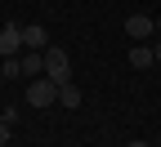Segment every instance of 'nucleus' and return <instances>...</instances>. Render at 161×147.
<instances>
[{
    "label": "nucleus",
    "instance_id": "nucleus-1",
    "mask_svg": "<svg viewBox=\"0 0 161 147\" xmlns=\"http://www.w3.org/2000/svg\"><path fill=\"white\" fill-rule=\"evenodd\" d=\"M45 76L54 80V85H67V80H72V58H67V49H58V45L45 49Z\"/></svg>",
    "mask_w": 161,
    "mask_h": 147
},
{
    "label": "nucleus",
    "instance_id": "nucleus-2",
    "mask_svg": "<svg viewBox=\"0 0 161 147\" xmlns=\"http://www.w3.org/2000/svg\"><path fill=\"white\" fill-rule=\"evenodd\" d=\"M27 102H31V107H54V102H58V85L49 76H36L27 85Z\"/></svg>",
    "mask_w": 161,
    "mask_h": 147
},
{
    "label": "nucleus",
    "instance_id": "nucleus-3",
    "mask_svg": "<svg viewBox=\"0 0 161 147\" xmlns=\"http://www.w3.org/2000/svg\"><path fill=\"white\" fill-rule=\"evenodd\" d=\"M23 49H27L23 45V27H18V23H5V27H0V54H5V58H18Z\"/></svg>",
    "mask_w": 161,
    "mask_h": 147
},
{
    "label": "nucleus",
    "instance_id": "nucleus-4",
    "mask_svg": "<svg viewBox=\"0 0 161 147\" xmlns=\"http://www.w3.org/2000/svg\"><path fill=\"white\" fill-rule=\"evenodd\" d=\"M125 36H134V45H143L148 36H157V18H148V13H130V18H125Z\"/></svg>",
    "mask_w": 161,
    "mask_h": 147
},
{
    "label": "nucleus",
    "instance_id": "nucleus-5",
    "mask_svg": "<svg viewBox=\"0 0 161 147\" xmlns=\"http://www.w3.org/2000/svg\"><path fill=\"white\" fill-rule=\"evenodd\" d=\"M23 45H27V49H49V31L40 27V23L23 27Z\"/></svg>",
    "mask_w": 161,
    "mask_h": 147
},
{
    "label": "nucleus",
    "instance_id": "nucleus-6",
    "mask_svg": "<svg viewBox=\"0 0 161 147\" xmlns=\"http://www.w3.org/2000/svg\"><path fill=\"white\" fill-rule=\"evenodd\" d=\"M152 62H157V58H152V45H130V67H134V71H148Z\"/></svg>",
    "mask_w": 161,
    "mask_h": 147
},
{
    "label": "nucleus",
    "instance_id": "nucleus-7",
    "mask_svg": "<svg viewBox=\"0 0 161 147\" xmlns=\"http://www.w3.org/2000/svg\"><path fill=\"white\" fill-rule=\"evenodd\" d=\"M23 71L27 76H40V71H45V49H23Z\"/></svg>",
    "mask_w": 161,
    "mask_h": 147
},
{
    "label": "nucleus",
    "instance_id": "nucleus-8",
    "mask_svg": "<svg viewBox=\"0 0 161 147\" xmlns=\"http://www.w3.org/2000/svg\"><path fill=\"white\" fill-rule=\"evenodd\" d=\"M58 107H80V89L72 85V80H67V85H58Z\"/></svg>",
    "mask_w": 161,
    "mask_h": 147
},
{
    "label": "nucleus",
    "instance_id": "nucleus-9",
    "mask_svg": "<svg viewBox=\"0 0 161 147\" xmlns=\"http://www.w3.org/2000/svg\"><path fill=\"white\" fill-rule=\"evenodd\" d=\"M0 76H5V80H18V76H23V54H18V58H5V62H0Z\"/></svg>",
    "mask_w": 161,
    "mask_h": 147
},
{
    "label": "nucleus",
    "instance_id": "nucleus-10",
    "mask_svg": "<svg viewBox=\"0 0 161 147\" xmlns=\"http://www.w3.org/2000/svg\"><path fill=\"white\" fill-rule=\"evenodd\" d=\"M9 143V120H0V147Z\"/></svg>",
    "mask_w": 161,
    "mask_h": 147
},
{
    "label": "nucleus",
    "instance_id": "nucleus-11",
    "mask_svg": "<svg viewBox=\"0 0 161 147\" xmlns=\"http://www.w3.org/2000/svg\"><path fill=\"white\" fill-rule=\"evenodd\" d=\"M152 58H157V62H161V40H157V45H152Z\"/></svg>",
    "mask_w": 161,
    "mask_h": 147
},
{
    "label": "nucleus",
    "instance_id": "nucleus-12",
    "mask_svg": "<svg viewBox=\"0 0 161 147\" xmlns=\"http://www.w3.org/2000/svg\"><path fill=\"white\" fill-rule=\"evenodd\" d=\"M125 147H148V143H139V138H134V143H125Z\"/></svg>",
    "mask_w": 161,
    "mask_h": 147
},
{
    "label": "nucleus",
    "instance_id": "nucleus-13",
    "mask_svg": "<svg viewBox=\"0 0 161 147\" xmlns=\"http://www.w3.org/2000/svg\"><path fill=\"white\" fill-rule=\"evenodd\" d=\"M157 36H161V18H157Z\"/></svg>",
    "mask_w": 161,
    "mask_h": 147
}]
</instances>
